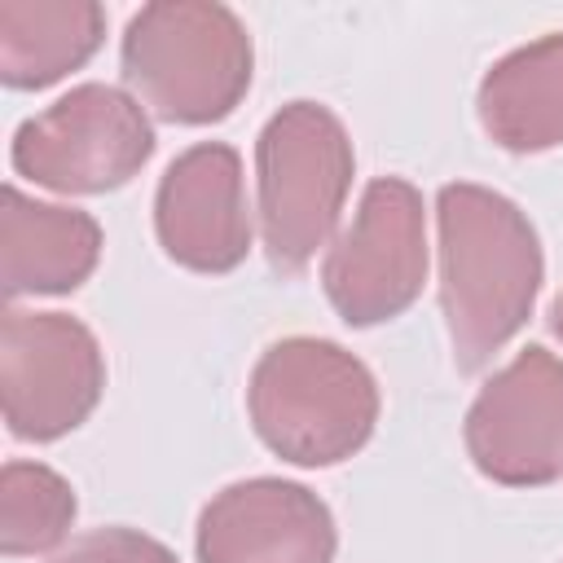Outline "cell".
I'll use <instances>...</instances> for the list:
<instances>
[{"mask_svg": "<svg viewBox=\"0 0 563 563\" xmlns=\"http://www.w3.org/2000/svg\"><path fill=\"white\" fill-rule=\"evenodd\" d=\"M440 224V308L457 369L488 365L532 317L545 260L532 220L497 189L444 185Z\"/></svg>", "mask_w": 563, "mask_h": 563, "instance_id": "6da1fadb", "label": "cell"}, {"mask_svg": "<svg viewBox=\"0 0 563 563\" xmlns=\"http://www.w3.org/2000/svg\"><path fill=\"white\" fill-rule=\"evenodd\" d=\"M123 84L167 123L202 128L238 110L251 88V35L242 18L207 0H154L123 31Z\"/></svg>", "mask_w": 563, "mask_h": 563, "instance_id": "7a4b0ae2", "label": "cell"}, {"mask_svg": "<svg viewBox=\"0 0 563 563\" xmlns=\"http://www.w3.org/2000/svg\"><path fill=\"white\" fill-rule=\"evenodd\" d=\"M255 435L295 466L347 462L378 422V383L347 347L330 339L273 343L246 383Z\"/></svg>", "mask_w": 563, "mask_h": 563, "instance_id": "3957f363", "label": "cell"}, {"mask_svg": "<svg viewBox=\"0 0 563 563\" xmlns=\"http://www.w3.org/2000/svg\"><path fill=\"white\" fill-rule=\"evenodd\" d=\"M356 172L343 123L317 101L282 106L255 141L260 233L277 273H299L334 233Z\"/></svg>", "mask_w": 563, "mask_h": 563, "instance_id": "277c9868", "label": "cell"}, {"mask_svg": "<svg viewBox=\"0 0 563 563\" xmlns=\"http://www.w3.org/2000/svg\"><path fill=\"white\" fill-rule=\"evenodd\" d=\"M154 154V128L136 97L79 84L13 132V172L57 194H106L128 185Z\"/></svg>", "mask_w": 563, "mask_h": 563, "instance_id": "5b68a950", "label": "cell"}, {"mask_svg": "<svg viewBox=\"0 0 563 563\" xmlns=\"http://www.w3.org/2000/svg\"><path fill=\"white\" fill-rule=\"evenodd\" d=\"M427 282L422 194L400 176L365 185L352 224L334 238L321 286L347 325H383L400 317Z\"/></svg>", "mask_w": 563, "mask_h": 563, "instance_id": "8992f818", "label": "cell"}, {"mask_svg": "<svg viewBox=\"0 0 563 563\" xmlns=\"http://www.w3.org/2000/svg\"><path fill=\"white\" fill-rule=\"evenodd\" d=\"M106 391V356L92 330L66 312L9 308L0 321V400L18 440L75 431Z\"/></svg>", "mask_w": 563, "mask_h": 563, "instance_id": "52a82bcc", "label": "cell"}, {"mask_svg": "<svg viewBox=\"0 0 563 563\" xmlns=\"http://www.w3.org/2000/svg\"><path fill=\"white\" fill-rule=\"evenodd\" d=\"M466 453L493 484L537 488L563 475V361L528 343L466 409Z\"/></svg>", "mask_w": 563, "mask_h": 563, "instance_id": "ba28073f", "label": "cell"}, {"mask_svg": "<svg viewBox=\"0 0 563 563\" xmlns=\"http://www.w3.org/2000/svg\"><path fill=\"white\" fill-rule=\"evenodd\" d=\"M154 229L167 260L189 273H229L251 251L242 158L224 141L189 145L172 158L154 194Z\"/></svg>", "mask_w": 563, "mask_h": 563, "instance_id": "9c48e42d", "label": "cell"}, {"mask_svg": "<svg viewBox=\"0 0 563 563\" xmlns=\"http://www.w3.org/2000/svg\"><path fill=\"white\" fill-rule=\"evenodd\" d=\"M198 563H330L339 532L330 506L295 479H242L198 515Z\"/></svg>", "mask_w": 563, "mask_h": 563, "instance_id": "30bf717a", "label": "cell"}, {"mask_svg": "<svg viewBox=\"0 0 563 563\" xmlns=\"http://www.w3.org/2000/svg\"><path fill=\"white\" fill-rule=\"evenodd\" d=\"M101 260V224L88 211L53 207L4 185L0 198V286L9 299L66 295L92 277Z\"/></svg>", "mask_w": 563, "mask_h": 563, "instance_id": "8fae6325", "label": "cell"}, {"mask_svg": "<svg viewBox=\"0 0 563 563\" xmlns=\"http://www.w3.org/2000/svg\"><path fill=\"white\" fill-rule=\"evenodd\" d=\"M479 123L510 154L563 145V31L541 35L479 79Z\"/></svg>", "mask_w": 563, "mask_h": 563, "instance_id": "7c38bea8", "label": "cell"}, {"mask_svg": "<svg viewBox=\"0 0 563 563\" xmlns=\"http://www.w3.org/2000/svg\"><path fill=\"white\" fill-rule=\"evenodd\" d=\"M106 35L97 0H0V79L48 88L79 70Z\"/></svg>", "mask_w": 563, "mask_h": 563, "instance_id": "4fadbf2b", "label": "cell"}, {"mask_svg": "<svg viewBox=\"0 0 563 563\" xmlns=\"http://www.w3.org/2000/svg\"><path fill=\"white\" fill-rule=\"evenodd\" d=\"M75 519V488L44 462H4L0 471V550L44 554Z\"/></svg>", "mask_w": 563, "mask_h": 563, "instance_id": "5bb4252c", "label": "cell"}, {"mask_svg": "<svg viewBox=\"0 0 563 563\" xmlns=\"http://www.w3.org/2000/svg\"><path fill=\"white\" fill-rule=\"evenodd\" d=\"M48 563H176V554L136 528H92Z\"/></svg>", "mask_w": 563, "mask_h": 563, "instance_id": "9a60e30c", "label": "cell"}, {"mask_svg": "<svg viewBox=\"0 0 563 563\" xmlns=\"http://www.w3.org/2000/svg\"><path fill=\"white\" fill-rule=\"evenodd\" d=\"M550 330H554V334L563 339V295H559V299L550 303Z\"/></svg>", "mask_w": 563, "mask_h": 563, "instance_id": "2e32d148", "label": "cell"}]
</instances>
